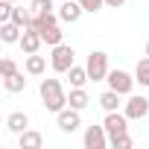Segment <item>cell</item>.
<instances>
[{
  "instance_id": "e0dca14e",
  "label": "cell",
  "mask_w": 149,
  "mask_h": 149,
  "mask_svg": "<svg viewBox=\"0 0 149 149\" xmlns=\"http://www.w3.org/2000/svg\"><path fill=\"white\" fill-rule=\"evenodd\" d=\"M3 88H6L9 94H21V91L26 88V79H24V73L18 70V73H12V76H3Z\"/></svg>"
},
{
  "instance_id": "52a82bcc",
  "label": "cell",
  "mask_w": 149,
  "mask_h": 149,
  "mask_svg": "<svg viewBox=\"0 0 149 149\" xmlns=\"http://www.w3.org/2000/svg\"><path fill=\"white\" fill-rule=\"evenodd\" d=\"M82 143H85V149H105V146L111 143V137H108L105 126H88Z\"/></svg>"
},
{
  "instance_id": "ba28073f",
  "label": "cell",
  "mask_w": 149,
  "mask_h": 149,
  "mask_svg": "<svg viewBox=\"0 0 149 149\" xmlns=\"http://www.w3.org/2000/svg\"><path fill=\"white\" fill-rule=\"evenodd\" d=\"M56 120H58V129L64 132V134H73L79 126H82V117H79V108H61L58 114H56Z\"/></svg>"
},
{
  "instance_id": "603a6c76",
  "label": "cell",
  "mask_w": 149,
  "mask_h": 149,
  "mask_svg": "<svg viewBox=\"0 0 149 149\" xmlns=\"http://www.w3.org/2000/svg\"><path fill=\"white\" fill-rule=\"evenodd\" d=\"M12 73H18V64L6 56V58H0V76H12Z\"/></svg>"
},
{
  "instance_id": "44dd1931",
  "label": "cell",
  "mask_w": 149,
  "mask_h": 149,
  "mask_svg": "<svg viewBox=\"0 0 149 149\" xmlns=\"http://www.w3.org/2000/svg\"><path fill=\"white\" fill-rule=\"evenodd\" d=\"M111 146H114V149H132L134 140H132V134L126 132V134H120V137H111Z\"/></svg>"
},
{
  "instance_id": "484cf974",
  "label": "cell",
  "mask_w": 149,
  "mask_h": 149,
  "mask_svg": "<svg viewBox=\"0 0 149 149\" xmlns=\"http://www.w3.org/2000/svg\"><path fill=\"white\" fill-rule=\"evenodd\" d=\"M123 3H126V0H105V6H108V9H120Z\"/></svg>"
},
{
  "instance_id": "ffe728a7",
  "label": "cell",
  "mask_w": 149,
  "mask_h": 149,
  "mask_svg": "<svg viewBox=\"0 0 149 149\" xmlns=\"http://www.w3.org/2000/svg\"><path fill=\"white\" fill-rule=\"evenodd\" d=\"M61 29H58V24L56 26H47V29H41V38H44V44H50V47H56V44H61Z\"/></svg>"
},
{
  "instance_id": "4316f807",
  "label": "cell",
  "mask_w": 149,
  "mask_h": 149,
  "mask_svg": "<svg viewBox=\"0 0 149 149\" xmlns=\"http://www.w3.org/2000/svg\"><path fill=\"white\" fill-rule=\"evenodd\" d=\"M146 56H149V41H146Z\"/></svg>"
},
{
  "instance_id": "30bf717a",
  "label": "cell",
  "mask_w": 149,
  "mask_h": 149,
  "mask_svg": "<svg viewBox=\"0 0 149 149\" xmlns=\"http://www.w3.org/2000/svg\"><path fill=\"white\" fill-rule=\"evenodd\" d=\"M82 15H85V9H82V3H79V0H61L58 18H61L64 24H76Z\"/></svg>"
},
{
  "instance_id": "5b68a950",
  "label": "cell",
  "mask_w": 149,
  "mask_h": 149,
  "mask_svg": "<svg viewBox=\"0 0 149 149\" xmlns=\"http://www.w3.org/2000/svg\"><path fill=\"white\" fill-rule=\"evenodd\" d=\"M102 126H105L108 137H120V134L129 132V117H126V111H105Z\"/></svg>"
},
{
  "instance_id": "ac0fdd59",
  "label": "cell",
  "mask_w": 149,
  "mask_h": 149,
  "mask_svg": "<svg viewBox=\"0 0 149 149\" xmlns=\"http://www.w3.org/2000/svg\"><path fill=\"white\" fill-rule=\"evenodd\" d=\"M120 97H123V94H117V91H111V88H108V91L100 97V108H102V111H117Z\"/></svg>"
},
{
  "instance_id": "d6986e66",
  "label": "cell",
  "mask_w": 149,
  "mask_h": 149,
  "mask_svg": "<svg viewBox=\"0 0 149 149\" xmlns=\"http://www.w3.org/2000/svg\"><path fill=\"white\" fill-rule=\"evenodd\" d=\"M134 79H137V85L149 88V56L137 61V67H134Z\"/></svg>"
},
{
  "instance_id": "7402d4cb",
  "label": "cell",
  "mask_w": 149,
  "mask_h": 149,
  "mask_svg": "<svg viewBox=\"0 0 149 149\" xmlns=\"http://www.w3.org/2000/svg\"><path fill=\"white\" fill-rule=\"evenodd\" d=\"M53 9V0H29V12L38 15V12H50Z\"/></svg>"
},
{
  "instance_id": "8fae6325",
  "label": "cell",
  "mask_w": 149,
  "mask_h": 149,
  "mask_svg": "<svg viewBox=\"0 0 149 149\" xmlns=\"http://www.w3.org/2000/svg\"><path fill=\"white\" fill-rule=\"evenodd\" d=\"M18 146L21 149H41L44 146V134L35 132V129H26V132L18 134Z\"/></svg>"
},
{
  "instance_id": "6da1fadb",
  "label": "cell",
  "mask_w": 149,
  "mask_h": 149,
  "mask_svg": "<svg viewBox=\"0 0 149 149\" xmlns=\"http://www.w3.org/2000/svg\"><path fill=\"white\" fill-rule=\"evenodd\" d=\"M38 94H41V102H44L47 111L58 114L61 108H67V94H64V85L58 79H41Z\"/></svg>"
},
{
  "instance_id": "7c38bea8",
  "label": "cell",
  "mask_w": 149,
  "mask_h": 149,
  "mask_svg": "<svg viewBox=\"0 0 149 149\" xmlns=\"http://www.w3.org/2000/svg\"><path fill=\"white\" fill-rule=\"evenodd\" d=\"M21 35H24V26H18L15 21L0 24V41H3V44H18Z\"/></svg>"
},
{
  "instance_id": "3957f363",
  "label": "cell",
  "mask_w": 149,
  "mask_h": 149,
  "mask_svg": "<svg viewBox=\"0 0 149 149\" xmlns=\"http://www.w3.org/2000/svg\"><path fill=\"white\" fill-rule=\"evenodd\" d=\"M108 88L111 91H117V94H123V97H129L132 91H134V85H137V79L132 76V73H126V70H108Z\"/></svg>"
},
{
  "instance_id": "9a60e30c",
  "label": "cell",
  "mask_w": 149,
  "mask_h": 149,
  "mask_svg": "<svg viewBox=\"0 0 149 149\" xmlns=\"http://www.w3.org/2000/svg\"><path fill=\"white\" fill-rule=\"evenodd\" d=\"M88 102H91V97H88V91L85 88H70V94H67V105L70 108H88Z\"/></svg>"
},
{
  "instance_id": "2e32d148",
  "label": "cell",
  "mask_w": 149,
  "mask_h": 149,
  "mask_svg": "<svg viewBox=\"0 0 149 149\" xmlns=\"http://www.w3.org/2000/svg\"><path fill=\"white\" fill-rule=\"evenodd\" d=\"M26 73H29V76H41V73L47 70V58L44 56H38V53H32V56H26Z\"/></svg>"
},
{
  "instance_id": "d4e9b609",
  "label": "cell",
  "mask_w": 149,
  "mask_h": 149,
  "mask_svg": "<svg viewBox=\"0 0 149 149\" xmlns=\"http://www.w3.org/2000/svg\"><path fill=\"white\" fill-rule=\"evenodd\" d=\"M79 3H82V9L85 12H91V15H97L102 6H105V0H79Z\"/></svg>"
},
{
  "instance_id": "8992f818",
  "label": "cell",
  "mask_w": 149,
  "mask_h": 149,
  "mask_svg": "<svg viewBox=\"0 0 149 149\" xmlns=\"http://www.w3.org/2000/svg\"><path fill=\"white\" fill-rule=\"evenodd\" d=\"M123 111H126L129 120H143V117H149V100L137 97V94H129V100L123 102Z\"/></svg>"
},
{
  "instance_id": "277c9868",
  "label": "cell",
  "mask_w": 149,
  "mask_h": 149,
  "mask_svg": "<svg viewBox=\"0 0 149 149\" xmlns=\"http://www.w3.org/2000/svg\"><path fill=\"white\" fill-rule=\"evenodd\" d=\"M73 47H67V44H56L53 47V56H50V67L56 70V73H67L70 67H73Z\"/></svg>"
},
{
  "instance_id": "83f0119b",
  "label": "cell",
  "mask_w": 149,
  "mask_h": 149,
  "mask_svg": "<svg viewBox=\"0 0 149 149\" xmlns=\"http://www.w3.org/2000/svg\"><path fill=\"white\" fill-rule=\"evenodd\" d=\"M9 3H18V0H9Z\"/></svg>"
},
{
  "instance_id": "cb8c5ba5",
  "label": "cell",
  "mask_w": 149,
  "mask_h": 149,
  "mask_svg": "<svg viewBox=\"0 0 149 149\" xmlns=\"http://www.w3.org/2000/svg\"><path fill=\"white\" fill-rule=\"evenodd\" d=\"M12 9H15V3H9V0H0V24L12 21Z\"/></svg>"
},
{
  "instance_id": "7a4b0ae2",
  "label": "cell",
  "mask_w": 149,
  "mask_h": 149,
  "mask_svg": "<svg viewBox=\"0 0 149 149\" xmlns=\"http://www.w3.org/2000/svg\"><path fill=\"white\" fill-rule=\"evenodd\" d=\"M85 67H88L91 82H105V79H108V53H102V50H91Z\"/></svg>"
},
{
  "instance_id": "9c48e42d",
  "label": "cell",
  "mask_w": 149,
  "mask_h": 149,
  "mask_svg": "<svg viewBox=\"0 0 149 149\" xmlns=\"http://www.w3.org/2000/svg\"><path fill=\"white\" fill-rule=\"evenodd\" d=\"M18 44H21V50H24L26 56H32V53H38V50H41V44H44V38H41V32H38V29H32V26H26Z\"/></svg>"
},
{
  "instance_id": "5bb4252c",
  "label": "cell",
  "mask_w": 149,
  "mask_h": 149,
  "mask_svg": "<svg viewBox=\"0 0 149 149\" xmlns=\"http://www.w3.org/2000/svg\"><path fill=\"white\" fill-rule=\"evenodd\" d=\"M67 79H70V88H85V85L91 82V76H88V67L73 64V67L67 70Z\"/></svg>"
},
{
  "instance_id": "4fadbf2b",
  "label": "cell",
  "mask_w": 149,
  "mask_h": 149,
  "mask_svg": "<svg viewBox=\"0 0 149 149\" xmlns=\"http://www.w3.org/2000/svg\"><path fill=\"white\" fill-rule=\"evenodd\" d=\"M6 129H9L12 134H21V132L29 129V117H26L24 111H12V114L6 117Z\"/></svg>"
}]
</instances>
